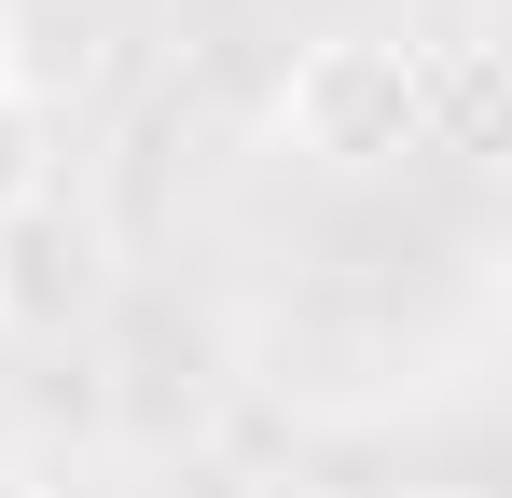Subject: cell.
Wrapping results in <instances>:
<instances>
[{
    "instance_id": "6da1fadb",
    "label": "cell",
    "mask_w": 512,
    "mask_h": 498,
    "mask_svg": "<svg viewBox=\"0 0 512 498\" xmlns=\"http://www.w3.org/2000/svg\"><path fill=\"white\" fill-rule=\"evenodd\" d=\"M277 125H291V153H319V166L416 153V42H374V28L305 42L291 83H277Z\"/></svg>"
},
{
    "instance_id": "8992f818",
    "label": "cell",
    "mask_w": 512,
    "mask_h": 498,
    "mask_svg": "<svg viewBox=\"0 0 512 498\" xmlns=\"http://www.w3.org/2000/svg\"><path fill=\"white\" fill-rule=\"evenodd\" d=\"M0 498H56V485H28V471H0Z\"/></svg>"
},
{
    "instance_id": "277c9868",
    "label": "cell",
    "mask_w": 512,
    "mask_h": 498,
    "mask_svg": "<svg viewBox=\"0 0 512 498\" xmlns=\"http://www.w3.org/2000/svg\"><path fill=\"white\" fill-rule=\"evenodd\" d=\"M14 208H42V111L28 97H0V222Z\"/></svg>"
},
{
    "instance_id": "3957f363",
    "label": "cell",
    "mask_w": 512,
    "mask_h": 498,
    "mask_svg": "<svg viewBox=\"0 0 512 498\" xmlns=\"http://www.w3.org/2000/svg\"><path fill=\"white\" fill-rule=\"evenodd\" d=\"M499 125H512L499 42H429L416 56V153H499Z\"/></svg>"
},
{
    "instance_id": "5b68a950",
    "label": "cell",
    "mask_w": 512,
    "mask_h": 498,
    "mask_svg": "<svg viewBox=\"0 0 512 498\" xmlns=\"http://www.w3.org/2000/svg\"><path fill=\"white\" fill-rule=\"evenodd\" d=\"M0 97H14V14H0Z\"/></svg>"
},
{
    "instance_id": "7a4b0ae2",
    "label": "cell",
    "mask_w": 512,
    "mask_h": 498,
    "mask_svg": "<svg viewBox=\"0 0 512 498\" xmlns=\"http://www.w3.org/2000/svg\"><path fill=\"white\" fill-rule=\"evenodd\" d=\"M84 305H97V236L56 208V194L14 208V222H0V319L14 332H70Z\"/></svg>"
}]
</instances>
